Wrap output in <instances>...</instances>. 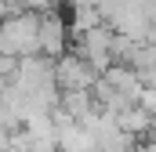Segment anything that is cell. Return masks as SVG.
<instances>
[{
  "label": "cell",
  "mask_w": 156,
  "mask_h": 152,
  "mask_svg": "<svg viewBox=\"0 0 156 152\" xmlns=\"http://www.w3.org/2000/svg\"><path fill=\"white\" fill-rule=\"evenodd\" d=\"M98 69L87 62V58H80L76 51L69 54H62L58 62H55V83H58V91H91L94 83H98Z\"/></svg>",
  "instance_id": "6da1fadb"
},
{
  "label": "cell",
  "mask_w": 156,
  "mask_h": 152,
  "mask_svg": "<svg viewBox=\"0 0 156 152\" xmlns=\"http://www.w3.org/2000/svg\"><path fill=\"white\" fill-rule=\"evenodd\" d=\"M69 40H73V26H69L58 11H44V15H40V51H44L47 58L58 62V58L66 54Z\"/></svg>",
  "instance_id": "7a4b0ae2"
}]
</instances>
